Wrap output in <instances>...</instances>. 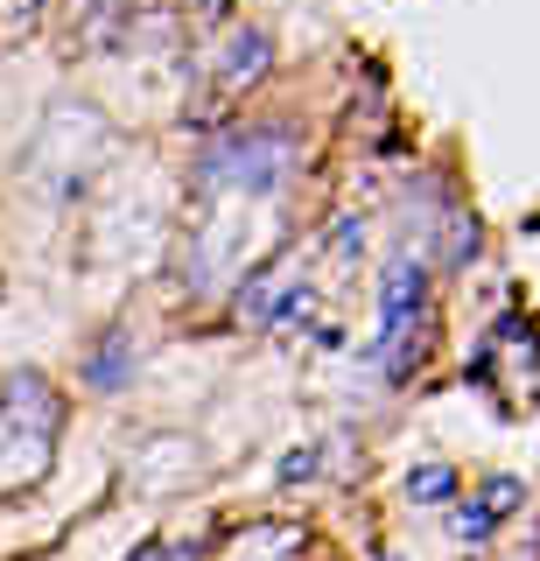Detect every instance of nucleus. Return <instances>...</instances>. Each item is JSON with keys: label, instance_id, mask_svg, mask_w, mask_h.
I'll return each instance as SVG.
<instances>
[{"label": "nucleus", "instance_id": "obj_1", "mask_svg": "<svg viewBox=\"0 0 540 561\" xmlns=\"http://www.w3.org/2000/svg\"><path fill=\"white\" fill-rule=\"evenodd\" d=\"M204 175H211V183H232V190H282L295 175V140L282 127L232 134L204 154Z\"/></svg>", "mask_w": 540, "mask_h": 561}, {"label": "nucleus", "instance_id": "obj_2", "mask_svg": "<svg viewBox=\"0 0 540 561\" xmlns=\"http://www.w3.org/2000/svg\"><path fill=\"white\" fill-rule=\"evenodd\" d=\"M414 302H422V267H414V260H393L387 267V323H379V337H400Z\"/></svg>", "mask_w": 540, "mask_h": 561}, {"label": "nucleus", "instance_id": "obj_3", "mask_svg": "<svg viewBox=\"0 0 540 561\" xmlns=\"http://www.w3.org/2000/svg\"><path fill=\"white\" fill-rule=\"evenodd\" d=\"M513 505H519V484H513V478H498L492 491H484V505H478V513H463L457 526H463L470 540H484V534H492V526H498L505 513H513Z\"/></svg>", "mask_w": 540, "mask_h": 561}, {"label": "nucleus", "instance_id": "obj_4", "mask_svg": "<svg viewBox=\"0 0 540 561\" xmlns=\"http://www.w3.org/2000/svg\"><path fill=\"white\" fill-rule=\"evenodd\" d=\"M260 70H267V35H239L225 57V84H253Z\"/></svg>", "mask_w": 540, "mask_h": 561}, {"label": "nucleus", "instance_id": "obj_5", "mask_svg": "<svg viewBox=\"0 0 540 561\" xmlns=\"http://www.w3.org/2000/svg\"><path fill=\"white\" fill-rule=\"evenodd\" d=\"M449 484H457V470H449V463H422V470H414V478H407V491H414V499H422V505L449 499Z\"/></svg>", "mask_w": 540, "mask_h": 561}, {"label": "nucleus", "instance_id": "obj_6", "mask_svg": "<svg viewBox=\"0 0 540 561\" xmlns=\"http://www.w3.org/2000/svg\"><path fill=\"white\" fill-rule=\"evenodd\" d=\"M443 253H449V267H463V260L478 253V225H470L463 210H449V245H443Z\"/></svg>", "mask_w": 540, "mask_h": 561}, {"label": "nucleus", "instance_id": "obj_7", "mask_svg": "<svg viewBox=\"0 0 540 561\" xmlns=\"http://www.w3.org/2000/svg\"><path fill=\"white\" fill-rule=\"evenodd\" d=\"M119 365H127V337L99 344V358H92V386H119Z\"/></svg>", "mask_w": 540, "mask_h": 561}, {"label": "nucleus", "instance_id": "obj_8", "mask_svg": "<svg viewBox=\"0 0 540 561\" xmlns=\"http://www.w3.org/2000/svg\"><path fill=\"white\" fill-rule=\"evenodd\" d=\"M358 239H365V225H358V218H337V232H330V260L344 267V260L358 253Z\"/></svg>", "mask_w": 540, "mask_h": 561}]
</instances>
